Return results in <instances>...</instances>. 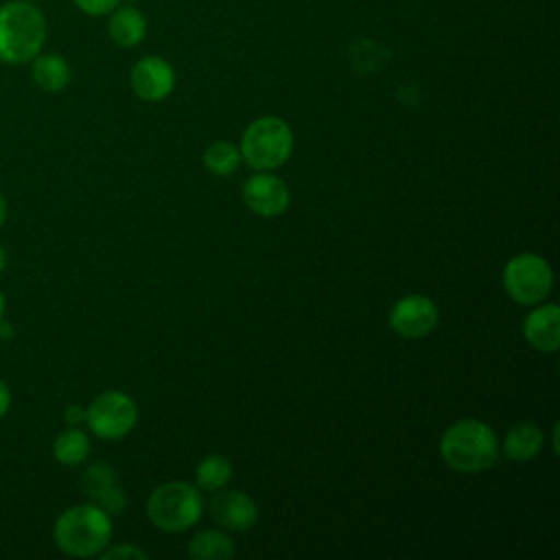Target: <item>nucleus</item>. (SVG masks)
<instances>
[{"mask_svg":"<svg viewBox=\"0 0 560 560\" xmlns=\"http://www.w3.org/2000/svg\"><path fill=\"white\" fill-rule=\"evenodd\" d=\"M63 420L70 424V427H74V424H79V422H85V407H81V405H68L66 409H63Z\"/></svg>","mask_w":560,"mask_h":560,"instance_id":"obj_23","label":"nucleus"},{"mask_svg":"<svg viewBox=\"0 0 560 560\" xmlns=\"http://www.w3.org/2000/svg\"><path fill=\"white\" fill-rule=\"evenodd\" d=\"M243 201L245 206L265 219L280 217L291 201L289 186L269 171H258L256 175L247 177L243 184Z\"/></svg>","mask_w":560,"mask_h":560,"instance_id":"obj_9","label":"nucleus"},{"mask_svg":"<svg viewBox=\"0 0 560 560\" xmlns=\"http://www.w3.org/2000/svg\"><path fill=\"white\" fill-rule=\"evenodd\" d=\"M31 77L33 83L44 92H61L70 83V66L61 55L55 52H39L31 61Z\"/></svg>","mask_w":560,"mask_h":560,"instance_id":"obj_16","label":"nucleus"},{"mask_svg":"<svg viewBox=\"0 0 560 560\" xmlns=\"http://www.w3.org/2000/svg\"><path fill=\"white\" fill-rule=\"evenodd\" d=\"M74 7L85 13V15H92V18H101V15H109L118 4L120 0H72Z\"/></svg>","mask_w":560,"mask_h":560,"instance_id":"obj_22","label":"nucleus"},{"mask_svg":"<svg viewBox=\"0 0 560 560\" xmlns=\"http://www.w3.org/2000/svg\"><path fill=\"white\" fill-rule=\"evenodd\" d=\"M28 2H35V0H28Z\"/></svg>","mask_w":560,"mask_h":560,"instance_id":"obj_28","label":"nucleus"},{"mask_svg":"<svg viewBox=\"0 0 560 560\" xmlns=\"http://www.w3.org/2000/svg\"><path fill=\"white\" fill-rule=\"evenodd\" d=\"M129 81H131V90L138 98L158 103V101H164L173 92L175 70L166 59L151 55V57H142L140 61L133 63Z\"/></svg>","mask_w":560,"mask_h":560,"instance_id":"obj_11","label":"nucleus"},{"mask_svg":"<svg viewBox=\"0 0 560 560\" xmlns=\"http://www.w3.org/2000/svg\"><path fill=\"white\" fill-rule=\"evenodd\" d=\"M232 477V466L223 455H206L195 470L197 486L208 492H217L228 486Z\"/></svg>","mask_w":560,"mask_h":560,"instance_id":"obj_20","label":"nucleus"},{"mask_svg":"<svg viewBox=\"0 0 560 560\" xmlns=\"http://www.w3.org/2000/svg\"><path fill=\"white\" fill-rule=\"evenodd\" d=\"M505 293L523 306L538 304L547 298L553 284V271L549 262L538 254H516L503 267Z\"/></svg>","mask_w":560,"mask_h":560,"instance_id":"obj_6","label":"nucleus"},{"mask_svg":"<svg viewBox=\"0 0 560 560\" xmlns=\"http://www.w3.org/2000/svg\"><path fill=\"white\" fill-rule=\"evenodd\" d=\"M83 494L90 499V503L105 510L109 516L122 514L127 508V494L122 486L118 483V475L114 466L105 462H96L85 468L79 481Z\"/></svg>","mask_w":560,"mask_h":560,"instance_id":"obj_10","label":"nucleus"},{"mask_svg":"<svg viewBox=\"0 0 560 560\" xmlns=\"http://www.w3.org/2000/svg\"><path fill=\"white\" fill-rule=\"evenodd\" d=\"M210 514L228 532H249L258 521V505L241 490H221L210 503Z\"/></svg>","mask_w":560,"mask_h":560,"instance_id":"obj_12","label":"nucleus"},{"mask_svg":"<svg viewBox=\"0 0 560 560\" xmlns=\"http://www.w3.org/2000/svg\"><path fill=\"white\" fill-rule=\"evenodd\" d=\"M7 269V249L2 247V243H0V273Z\"/></svg>","mask_w":560,"mask_h":560,"instance_id":"obj_26","label":"nucleus"},{"mask_svg":"<svg viewBox=\"0 0 560 560\" xmlns=\"http://www.w3.org/2000/svg\"><path fill=\"white\" fill-rule=\"evenodd\" d=\"M523 335L532 348L549 354L556 352L560 346V308L556 304L534 308L523 322Z\"/></svg>","mask_w":560,"mask_h":560,"instance_id":"obj_13","label":"nucleus"},{"mask_svg":"<svg viewBox=\"0 0 560 560\" xmlns=\"http://www.w3.org/2000/svg\"><path fill=\"white\" fill-rule=\"evenodd\" d=\"M203 512V499L197 488L186 481H166L158 486L147 499L149 521L168 534L190 529Z\"/></svg>","mask_w":560,"mask_h":560,"instance_id":"obj_5","label":"nucleus"},{"mask_svg":"<svg viewBox=\"0 0 560 560\" xmlns=\"http://www.w3.org/2000/svg\"><path fill=\"white\" fill-rule=\"evenodd\" d=\"M7 212H9V206H7L4 195L0 192V228H2V225H4V221H7Z\"/></svg>","mask_w":560,"mask_h":560,"instance_id":"obj_25","label":"nucleus"},{"mask_svg":"<svg viewBox=\"0 0 560 560\" xmlns=\"http://www.w3.org/2000/svg\"><path fill=\"white\" fill-rule=\"evenodd\" d=\"M4 308H7V300H4V293L0 291V319L4 317Z\"/></svg>","mask_w":560,"mask_h":560,"instance_id":"obj_27","label":"nucleus"},{"mask_svg":"<svg viewBox=\"0 0 560 560\" xmlns=\"http://www.w3.org/2000/svg\"><path fill=\"white\" fill-rule=\"evenodd\" d=\"M387 319L394 332H398L400 337L420 339V337H427L438 326L440 311L431 298L411 293L394 302Z\"/></svg>","mask_w":560,"mask_h":560,"instance_id":"obj_8","label":"nucleus"},{"mask_svg":"<svg viewBox=\"0 0 560 560\" xmlns=\"http://www.w3.org/2000/svg\"><path fill=\"white\" fill-rule=\"evenodd\" d=\"M107 31H109V37H112V42L116 46L133 48L147 35V20H144V15L133 4H125V7L118 4L109 13Z\"/></svg>","mask_w":560,"mask_h":560,"instance_id":"obj_14","label":"nucleus"},{"mask_svg":"<svg viewBox=\"0 0 560 560\" xmlns=\"http://www.w3.org/2000/svg\"><path fill=\"white\" fill-rule=\"evenodd\" d=\"M238 151L247 166L256 171H273L291 158L293 131L278 116H260L245 127Z\"/></svg>","mask_w":560,"mask_h":560,"instance_id":"obj_4","label":"nucleus"},{"mask_svg":"<svg viewBox=\"0 0 560 560\" xmlns=\"http://www.w3.org/2000/svg\"><path fill=\"white\" fill-rule=\"evenodd\" d=\"M46 18L28 0L0 4V61L9 66L31 63L44 48Z\"/></svg>","mask_w":560,"mask_h":560,"instance_id":"obj_1","label":"nucleus"},{"mask_svg":"<svg viewBox=\"0 0 560 560\" xmlns=\"http://www.w3.org/2000/svg\"><path fill=\"white\" fill-rule=\"evenodd\" d=\"M201 162H203V168L208 173L225 177V175H232L238 168L241 151H238L236 144H232L228 140H217L210 147H206Z\"/></svg>","mask_w":560,"mask_h":560,"instance_id":"obj_19","label":"nucleus"},{"mask_svg":"<svg viewBox=\"0 0 560 560\" xmlns=\"http://www.w3.org/2000/svg\"><path fill=\"white\" fill-rule=\"evenodd\" d=\"M545 444V435L538 424L521 420L512 424L503 438V455L512 462H529L534 459Z\"/></svg>","mask_w":560,"mask_h":560,"instance_id":"obj_15","label":"nucleus"},{"mask_svg":"<svg viewBox=\"0 0 560 560\" xmlns=\"http://www.w3.org/2000/svg\"><path fill=\"white\" fill-rule=\"evenodd\" d=\"M88 455H90V440L77 427L61 431L52 442V457L63 466H77L85 462Z\"/></svg>","mask_w":560,"mask_h":560,"instance_id":"obj_18","label":"nucleus"},{"mask_svg":"<svg viewBox=\"0 0 560 560\" xmlns=\"http://www.w3.org/2000/svg\"><path fill=\"white\" fill-rule=\"evenodd\" d=\"M440 455L448 468L475 475L497 462L499 442L486 422L477 418H462L442 433Z\"/></svg>","mask_w":560,"mask_h":560,"instance_id":"obj_2","label":"nucleus"},{"mask_svg":"<svg viewBox=\"0 0 560 560\" xmlns=\"http://www.w3.org/2000/svg\"><path fill=\"white\" fill-rule=\"evenodd\" d=\"M11 407V392H9V385L0 378V420L7 416Z\"/></svg>","mask_w":560,"mask_h":560,"instance_id":"obj_24","label":"nucleus"},{"mask_svg":"<svg viewBox=\"0 0 560 560\" xmlns=\"http://www.w3.org/2000/svg\"><path fill=\"white\" fill-rule=\"evenodd\" d=\"M236 547L225 532L203 529L192 536L188 545V556L195 560H230L234 558Z\"/></svg>","mask_w":560,"mask_h":560,"instance_id":"obj_17","label":"nucleus"},{"mask_svg":"<svg viewBox=\"0 0 560 560\" xmlns=\"http://www.w3.org/2000/svg\"><path fill=\"white\" fill-rule=\"evenodd\" d=\"M52 540L66 556H98L112 540V516L94 503L72 505L57 516Z\"/></svg>","mask_w":560,"mask_h":560,"instance_id":"obj_3","label":"nucleus"},{"mask_svg":"<svg viewBox=\"0 0 560 560\" xmlns=\"http://www.w3.org/2000/svg\"><path fill=\"white\" fill-rule=\"evenodd\" d=\"M98 558H103V560H116V558H138V560H147L149 558V553L144 551V549H140V547H136V545H131V542H127V545H107L101 553H98Z\"/></svg>","mask_w":560,"mask_h":560,"instance_id":"obj_21","label":"nucleus"},{"mask_svg":"<svg viewBox=\"0 0 560 560\" xmlns=\"http://www.w3.org/2000/svg\"><path fill=\"white\" fill-rule=\"evenodd\" d=\"M85 422L96 438L120 440L136 427L138 405L129 394L107 389L85 407Z\"/></svg>","mask_w":560,"mask_h":560,"instance_id":"obj_7","label":"nucleus"}]
</instances>
